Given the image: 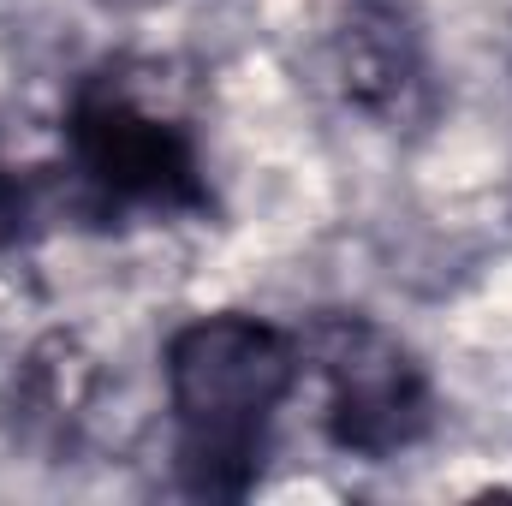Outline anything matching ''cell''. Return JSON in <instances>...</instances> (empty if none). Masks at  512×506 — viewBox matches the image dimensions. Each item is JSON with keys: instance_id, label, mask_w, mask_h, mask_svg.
Wrapping results in <instances>:
<instances>
[{"instance_id": "6da1fadb", "label": "cell", "mask_w": 512, "mask_h": 506, "mask_svg": "<svg viewBox=\"0 0 512 506\" xmlns=\"http://www.w3.org/2000/svg\"><path fill=\"white\" fill-rule=\"evenodd\" d=\"M304 387V340L251 310H215L185 322L161 352V393L173 423V471L191 495H251L280 429V411Z\"/></svg>"}, {"instance_id": "7a4b0ae2", "label": "cell", "mask_w": 512, "mask_h": 506, "mask_svg": "<svg viewBox=\"0 0 512 506\" xmlns=\"http://www.w3.org/2000/svg\"><path fill=\"white\" fill-rule=\"evenodd\" d=\"M72 197L102 221H197L209 215V167L185 114L120 66L84 78L60 120Z\"/></svg>"}, {"instance_id": "3957f363", "label": "cell", "mask_w": 512, "mask_h": 506, "mask_svg": "<svg viewBox=\"0 0 512 506\" xmlns=\"http://www.w3.org/2000/svg\"><path fill=\"white\" fill-rule=\"evenodd\" d=\"M304 340V381H316L322 435L358 465H387L435 429V387L423 358L370 316H322Z\"/></svg>"}, {"instance_id": "277c9868", "label": "cell", "mask_w": 512, "mask_h": 506, "mask_svg": "<svg viewBox=\"0 0 512 506\" xmlns=\"http://www.w3.org/2000/svg\"><path fill=\"white\" fill-rule=\"evenodd\" d=\"M328 78L346 96V108L370 120H405L423 102L429 60L423 36L393 0H352L346 18L328 36Z\"/></svg>"}, {"instance_id": "5b68a950", "label": "cell", "mask_w": 512, "mask_h": 506, "mask_svg": "<svg viewBox=\"0 0 512 506\" xmlns=\"http://www.w3.org/2000/svg\"><path fill=\"white\" fill-rule=\"evenodd\" d=\"M30 221H36V197L24 185V173L0 155V274L18 262L24 239H30Z\"/></svg>"}]
</instances>
